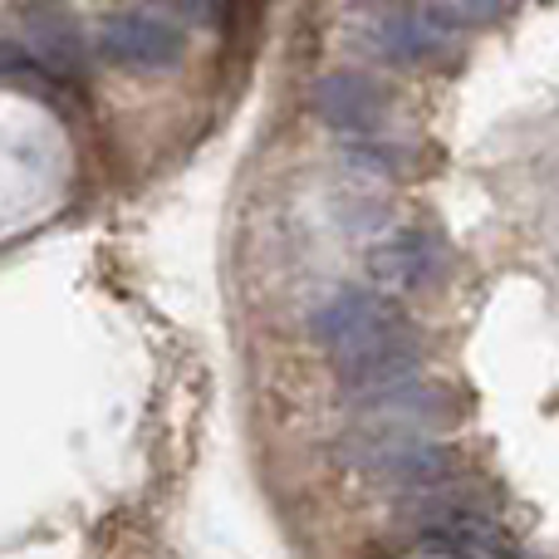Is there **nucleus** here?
Listing matches in <instances>:
<instances>
[{
	"instance_id": "2",
	"label": "nucleus",
	"mask_w": 559,
	"mask_h": 559,
	"mask_svg": "<svg viewBox=\"0 0 559 559\" xmlns=\"http://www.w3.org/2000/svg\"><path fill=\"white\" fill-rule=\"evenodd\" d=\"M348 462L378 486H397V491H447L462 476V456L447 442H432L427 432L413 427H373V432L348 437Z\"/></svg>"
},
{
	"instance_id": "1",
	"label": "nucleus",
	"mask_w": 559,
	"mask_h": 559,
	"mask_svg": "<svg viewBox=\"0 0 559 559\" xmlns=\"http://www.w3.org/2000/svg\"><path fill=\"white\" fill-rule=\"evenodd\" d=\"M309 329L329 348V358L338 368V383L348 388L354 403L413 383L423 344H417V329L383 295L338 289L329 305L314 309V324Z\"/></svg>"
},
{
	"instance_id": "7",
	"label": "nucleus",
	"mask_w": 559,
	"mask_h": 559,
	"mask_svg": "<svg viewBox=\"0 0 559 559\" xmlns=\"http://www.w3.org/2000/svg\"><path fill=\"white\" fill-rule=\"evenodd\" d=\"M29 49H35V64L45 69L49 79L74 74V64L84 59L79 25H69L64 15H35L29 20Z\"/></svg>"
},
{
	"instance_id": "8",
	"label": "nucleus",
	"mask_w": 559,
	"mask_h": 559,
	"mask_svg": "<svg viewBox=\"0 0 559 559\" xmlns=\"http://www.w3.org/2000/svg\"><path fill=\"white\" fill-rule=\"evenodd\" d=\"M427 20H432L437 29H466V25H486V20H496L501 15V5H427L423 10Z\"/></svg>"
},
{
	"instance_id": "6",
	"label": "nucleus",
	"mask_w": 559,
	"mask_h": 559,
	"mask_svg": "<svg viewBox=\"0 0 559 559\" xmlns=\"http://www.w3.org/2000/svg\"><path fill=\"white\" fill-rule=\"evenodd\" d=\"M364 45L378 59H393V64H423V59L442 55L447 35L423 15V10H383L364 25Z\"/></svg>"
},
{
	"instance_id": "5",
	"label": "nucleus",
	"mask_w": 559,
	"mask_h": 559,
	"mask_svg": "<svg viewBox=\"0 0 559 559\" xmlns=\"http://www.w3.org/2000/svg\"><path fill=\"white\" fill-rule=\"evenodd\" d=\"M314 108L329 128H338V133L368 138L378 123H383L388 98H383V88H378L368 74H358V69H334V74H324L314 84Z\"/></svg>"
},
{
	"instance_id": "3",
	"label": "nucleus",
	"mask_w": 559,
	"mask_h": 559,
	"mask_svg": "<svg viewBox=\"0 0 559 559\" xmlns=\"http://www.w3.org/2000/svg\"><path fill=\"white\" fill-rule=\"evenodd\" d=\"M182 29L157 15H133L128 10V15H108L98 25V55L128 69H173L182 59Z\"/></svg>"
},
{
	"instance_id": "4",
	"label": "nucleus",
	"mask_w": 559,
	"mask_h": 559,
	"mask_svg": "<svg viewBox=\"0 0 559 559\" xmlns=\"http://www.w3.org/2000/svg\"><path fill=\"white\" fill-rule=\"evenodd\" d=\"M368 271L393 289H432L452 271V246L437 231H397L368 255Z\"/></svg>"
}]
</instances>
